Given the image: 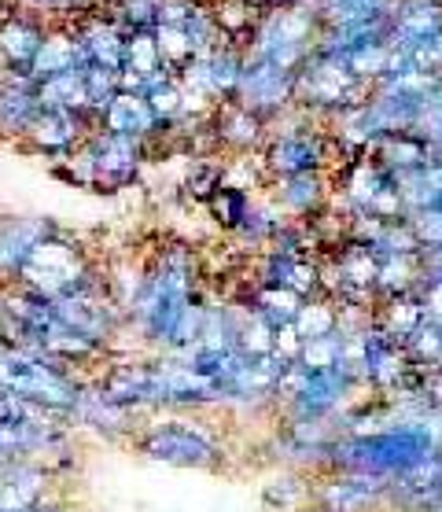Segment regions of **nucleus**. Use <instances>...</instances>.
<instances>
[{
  "label": "nucleus",
  "mask_w": 442,
  "mask_h": 512,
  "mask_svg": "<svg viewBox=\"0 0 442 512\" xmlns=\"http://www.w3.org/2000/svg\"><path fill=\"white\" fill-rule=\"evenodd\" d=\"M12 4H15V0H0V19H4V12H8Z\"/></svg>",
  "instance_id": "9d476101"
},
{
  "label": "nucleus",
  "mask_w": 442,
  "mask_h": 512,
  "mask_svg": "<svg viewBox=\"0 0 442 512\" xmlns=\"http://www.w3.org/2000/svg\"><path fill=\"white\" fill-rule=\"evenodd\" d=\"M295 328L303 339H321V336H336L339 328V306L332 295H310L303 303V310L295 314Z\"/></svg>",
  "instance_id": "0eeeda50"
},
{
  "label": "nucleus",
  "mask_w": 442,
  "mask_h": 512,
  "mask_svg": "<svg viewBox=\"0 0 442 512\" xmlns=\"http://www.w3.org/2000/svg\"><path fill=\"white\" fill-rule=\"evenodd\" d=\"M210 133L218 140L221 155H240V152H262L266 148V118L247 111L244 104H218L210 111Z\"/></svg>",
  "instance_id": "f03ea898"
},
{
  "label": "nucleus",
  "mask_w": 442,
  "mask_h": 512,
  "mask_svg": "<svg viewBox=\"0 0 442 512\" xmlns=\"http://www.w3.org/2000/svg\"><path fill=\"white\" fill-rule=\"evenodd\" d=\"M41 115L37 100V82L30 74H8V82L0 85V140H26L34 118Z\"/></svg>",
  "instance_id": "7ed1b4c3"
},
{
  "label": "nucleus",
  "mask_w": 442,
  "mask_h": 512,
  "mask_svg": "<svg viewBox=\"0 0 442 512\" xmlns=\"http://www.w3.org/2000/svg\"><path fill=\"white\" fill-rule=\"evenodd\" d=\"M122 70H137V74H144V78H155V74H163L166 63H163V56H159V41H155V30L126 37V67H122Z\"/></svg>",
  "instance_id": "6e6552de"
},
{
  "label": "nucleus",
  "mask_w": 442,
  "mask_h": 512,
  "mask_svg": "<svg viewBox=\"0 0 442 512\" xmlns=\"http://www.w3.org/2000/svg\"><path fill=\"white\" fill-rule=\"evenodd\" d=\"M155 41H159V56H163L166 70H174V74H181L196 59V48L188 41L185 26H155Z\"/></svg>",
  "instance_id": "1a4fd4ad"
},
{
  "label": "nucleus",
  "mask_w": 442,
  "mask_h": 512,
  "mask_svg": "<svg viewBox=\"0 0 442 512\" xmlns=\"http://www.w3.org/2000/svg\"><path fill=\"white\" fill-rule=\"evenodd\" d=\"M214 19H218V30L221 37L236 48H247L251 34H255V26L262 23V8H258L255 0H207Z\"/></svg>",
  "instance_id": "39448f33"
},
{
  "label": "nucleus",
  "mask_w": 442,
  "mask_h": 512,
  "mask_svg": "<svg viewBox=\"0 0 442 512\" xmlns=\"http://www.w3.org/2000/svg\"><path fill=\"white\" fill-rule=\"evenodd\" d=\"M251 203H255V196H247V192H240V188H225V185H221L218 192L207 199V207H203V210H207L210 225H214L218 233L233 236L236 229L244 225Z\"/></svg>",
  "instance_id": "423d86ee"
},
{
  "label": "nucleus",
  "mask_w": 442,
  "mask_h": 512,
  "mask_svg": "<svg viewBox=\"0 0 442 512\" xmlns=\"http://www.w3.org/2000/svg\"><path fill=\"white\" fill-rule=\"evenodd\" d=\"M45 15L30 12L23 4H12L4 19H0V63L8 67V74H30L37 52L45 45L48 34Z\"/></svg>",
  "instance_id": "f257e3e1"
},
{
  "label": "nucleus",
  "mask_w": 442,
  "mask_h": 512,
  "mask_svg": "<svg viewBox=\"0 0 442 512\" xmlns=\"http://www.w3.org/2000/svg\"><path fill=\"white\" fill-rule=\"evenodd\" d=\"M104 129L107 133H118V137L152 140L155 129H159V118L152 115V107H148L144 96L118 93L111 100V107L104 111Z\"/></svg>",
  "instance_id": "20e7f679"
}]
</instances>
